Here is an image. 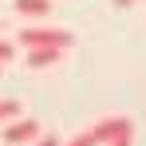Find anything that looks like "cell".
<instances>
[{"label":"cell","mask_w":146,"mask_h":146,"mask_svg":"<svg viewBox=\"0 0 146 146\" xmlns=\"http://www.w3.org/2000/svg\"><path fill=\"white\" fill-rule=\"evenodd\" d=\"M8 59H12V44H8V40H0V71H4V63H8Z\"/></svg>","instance_id":"cell-8"},{"label":"cell","mask_w":146,"mask_h":146,"mask_svg":"<svg viewBox=\"0 0 146 146\" xmlns=\"http://www.w3.org/2000/svg\"><path fill=\"white\" fill-rule=\"evenodd\" d=\"M32 146H59V138H55V134H40Z\"/></svg>","instance_id":"cell-9"},{"label":"cell","mask_w":146,"mask_h":146,"mask_svg":"<svg viewBox=\"0 0 146 146\" xmlns=\"http://www.w3.org/2000/svg\"><path fill=\"white\" fill-rule=\"evenodd\" d=\"M16 12L20 16H48L51 0H16Z\"/></svg>","instance_id":"cell-5"},{"label":"cell","mask_w":146,"mask_h":146,"mask_svg":"<svg viewBox=\"0 0 146 146\" xmlns=\"http://www.w3.org/2000/svg\"><path fill=\"white\" fill-rule=\"evenodd\" d=\"M130 138H134V130H126V134H119V138H115L111 146H130Z\"/></svg>","instance_id":"cell-10"},{"label":"cell","mask_w":146,"mask_h":146,"mask_svg":"<svg viewBox=\"0 0 146 146\" xmlns=\"http://www.w3.org/2000/svg\"><path fill=\"white\" fill-rule=\"evenodd\" d=\"M0 28H4V20H0Z\"/></svg>","instance_id":"cell-12"},{"label":"cell","mask_w":146,"mask_h":146,"mask_svg":"<svg viewBox=\"0 0 146 146\" xmlns=\"http://www.w3.org/2000/svg\"><path fill=\"white\" fill-rule=\"evenodd\" d=\"M126 130H134V122L126 119V115H111V119H103V122L91 126V134L99 138V146H111L119 134H126Z\"/></svg>","instance_id":"cell-2"},{"label":"cell","mask_w":146,"mask_h":146,"mask_svg":"<svg viewBox=\"0 0 146 146\" xmlns=\"http://www.w3.org/2000/svg\"><path fill=\"white\" fill-rule=\"evenodd\" d=\"M59 146H99V138L91 134V130H79L75 138H67V142H59Z\"/></svg>","instance_id":"cell-7"},{"label":"cell","mask_w":146,"mask_h":146,"mask_svg":"<svg viewBox=\"0 0 146 146\" xmlns=\"http://www.w3.org/2000/svg\"><path fill=\"white\" fill-rule=\"evenodd\" d=\"M20 119V103L16 99H0V122H12Z\"/></svg>","instance_id":"cell-6"},{"label":"cell","mask_w":146,"mask_h":146,"mask_svg":"<svg viewBox=\"0 0 146 146\" xmlns=\"http://www.w3.org/2000/svg\"><path fill=\"white\" fill-rule=\"evenodd\" d=\"M24 59H28V67H51V63H59L63 59V48H28L24 51Z\"/></svg>","instance_id":"cell-4"},{"label":"cell","mask_w":146,"mask_h":146,"mask_svg":"<svg viewBox=\"0 0 146 146\" xmlns=\"http://www.w3.org/2000/svg\"><path fill=\"white\" fill-rule=\"evenodd\" d=\"M40 134H44V130H40L36 119H12L8 130H4V142H8V146H24V142H36Z\"/></svg>","instance_id":"cell-3"},{"label":"cell","mask_w":146,"mask_h":146,"mask_svg":"<svg viewBox=\"0 0 146 146\" xmlns=\"http://www.w3.org/2000/svg\"><path fill=\"white\" fill-rule=\"evenodd\" d=\"M115 4H119V8H130V4H134V0H115Z\"/></svg>","instance_id":"cell-11"},{"label":"cell","mask_w":146,"mask_h":146,"mask_svg":"<svg viewBox=\"0 0 146 146\" xmlns=\"http://www.w3.org/2000/svg\"><path fill=\"white\" fill-rule=\"evenodd\" d=\"M20 44H24V51L28 48H71L75 44V36L71 32H67V28H24V32H20Z\"/></svg>","instance_id":"cell-1"}]
</instances>
